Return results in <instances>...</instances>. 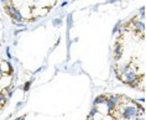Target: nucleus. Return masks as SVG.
<instances>
[{"label":"nucleus","instance_id":"f03ea898","mask_svg":"<svg viewBox=\"0 0 146 120\" xmlns=\"http://www.w3.org/2000/svg\"><path fill=\"white\" fill-rule=\"evenodd\" d=\"M88 120H145V110L124 94L108 93L96 98Z\"/></svg>","mask_w":146,"mask_h":120},{"label":"nucleus","instance_id":"f257e3e1","mask_svg":"<svg viewBox=\"0 0 146 120\" xmlns=\"http://www.w3.org/2000/svg\"><path fill=\"white\" fill-rule=\"evenodd\" d=\"M145 11L123 27L118 29V36L113 47V70L124 84L134 89L145 90Z\"/></svg>","mask_w":146,"mask_h":120},{"label":"nucleus","instance_id":"7ed1b4c3","mask_svg":"<svg viewBox=\"0 0 146 120\" xmlns=\"http://www.w3.org/2000/svg\"><path fill=\"white\" fill-rule=\"evenodd\" d=\"M14 71L8 61L0 57V111L6 105L13 89Z\"/></svg>","mask_w":146,"mask_h":120}]
</instances>
